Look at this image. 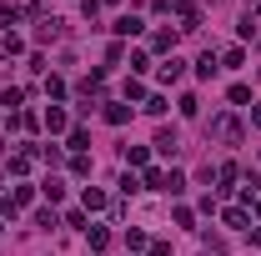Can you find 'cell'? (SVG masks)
Returning a JSON list of instances; mask_svg holds the SVG:
<instances>
[{
    "label": "cell",
    "mask_w": 261,
    "mask_h": 256,
    "mask_svg": "<svg viewBox=\"0 0 261 256\" xmlns=\"http://www.w3.org/2000/svg\"><path fill=\"white\" fill-rule=\"evenodd\" d=\"M126 246H130V251H146L151 241H146V231H136V226H130V231H126Z\"/></svg>",
    "instance_id": "cell-16"
},
{
    "label": "cell",
    "mask_w": 261,
    "mask_h": 256,
    "mask_svg": "<svg viewBox=\"0 0 261 256\" xmlns=\"http://www.w3.org/2000/svg\"><path fill=\"white\" fill-rule=\"evenodd\" d=\"M15 20H20V10H15V5H0V25H5V31H10V25H15Z\"/></svg>",
    "instance_id": "cell-22"
},
{
    "label": "cell",
    "mask_w": 261,
    "mask_h": 256,
    "mask_svg": "<svg viewBox=\"0 0 261 256\" xmlns=\"http://www.w3.org/2000/svg\"><path fill=\"white\" fill-rule=\"evenodd\" d=\"M186 191V176H181V171H171V176H166V196H181Z\"/></svg>",
    "instance_id": "cell-15"
},
{
    "label": "cell",
    "mask_w": 261,
    "mask_h": 256,
    "mask_svg": "<svg viewBox=\"0 0 261 256\" xmlns=\"http://www.w3.org/2000/svg\"><path fill=\"white\" fill-rule=\"evenodd\" d=\"M146 256H171V246H166V241H151V246H146Z\"/></svg>",
    "instance_id": "cell-28"
},
{
    "label": "cell",
    "mask_w": 261,
    "mask_h": 256,
    "mask_svg": "<svg viewBox=\"0 0 261 256\" xmlns=\"http://www.w3.org/2000/svg\"><path fill=\"white\" fill-rule=\"evenodd\" d=\"M236 176H241V171H236V166H231V161H226V166L216 171V181H221V191H231V181H236Z\"/></svg>",
    "instance_id": "cell-18"
},
{
    "label": "cell",
    "mask_w": 261,
    "mask_h": 256,
    "mask_svg": "<svg viewBox=\"0 0 261 256\" xmlns=\"http://www.w3.org/2000/svg\"><path fill=\"white\" fill-rule=\"evenodd\" d=\"M40 191L50 196V201H61V196H65V186H61V181H56V176H45V186H40Z\"/></svg>",
    "instance_id": "cell-19"
},
{
    "label": "cell",
    "mask_w": 261,
    "mask_h": 256,
    "mask_svg": "<svg viewBox=\"0 0 261 256\" xmlns=\"http://www.w3.org/2000/svg\"><path fill=\"white\" fill-rule=\"evenodd\" d=\"M111 31H116L121 40H126V35H141V31H146V20H141V15H121V20H116Z\"/></svg>",
    "instance_id": "cell-4"
},
{
    "label": "cell",
    "mask_w": 261,
    "mask_h": 256,
    "mask_svg": "<svg viewBox=\"0 0 261 256\" xmlns=\"http://www.w3.org/2000/svg\"><path fill=\"white\" fill-rule=\"evenodd\" d=\"M0 231H5V226H0Z\"/></svg>",
    "instance_id": "cell-31"
},
{
    "label": "cell",
    "mask_w": 261,
    "mask_h": 256,
    "mask_svg": "<svg viewBox=\"0 0 261 256\" xmlns=\"http://www.w3.org/2000/svg\"><path fill=\"white\" fill-rule=\"evenodd\" d=\"M176 45V31H156L151 35V50H171Z\"/></svg>",
    "instance_id": "cell-12"
},
{
    "label": "cell",
    "mask_w": 261,
    "mask_h": 256,
    "mask_svg": "<svg viewBox=\"0 0 261 256\" xmlns=\"http://www.w3.org/2000/svg\"><path fill=\"white\" fill-rule=\"evenodd\" d=\"M126 166H146V146H126Z\"/></svg>",
    "instance_id": "cell-21"
},
{
    "label": "cell",
    "mask_w": 261,
    "mask_h": 256,
    "mask_svg": "<svg viewBox=\"0 0 261 256\" xmlns=\"http://www.w3.org/2000/svg\"><path fill=\"white\" fill-rule=\"evenodd\" d=\"M35 226H40V231H50V226H61V221H56V211H35Z\"/></svg>",
    "instance_id": "cell-25"
},
{
    "label": "cell",
    "mask_w": 261,
    "mask_h": 256,
    "mask_svg": "<svg viewBox=\"0 0 261 256\" xmlns=\"http://www.w3.org/2000/svg\"><path fill=\"white\" fill-rule=\"evenodd\" d=\"M40 121H45V131H50V136H61V131H70V121H65V111H61V106H50V111H45Z\"/></svg>",
    "instance_id": "cell-5"
},
{
    "label": "cell",
    "mask_w": 261,
    "mask_h": 256,
    "mask_svg": "<svg viewBox=\"0 0 261 256\" xmlns=\"http://www.w3.org/2000/svg\"><path fill=\"white\" fill-rule=\"evenodd\" d=\"M111 246V231L106 226H91V251H106Z\"/></svg>",
    "instance_id": "cell-11"
},
{
    "label": "cell",
    "mask_w": 261,
    "mask_h": 256,
    "mask_svg": "<svg viewBox=\"0 0 261 256\" xmlns=\"http://www.w3.org/2000/svg\"><path fill=\"white\" fill-rule=\"evenodd\" d=\"M70 171L75 176H91V156H70Z\"/></svg>",
    "instance_id": "cell-23"
},
{
    "label": "cell",
    "mask_w": 261,
    "mask_h": 256,
    "mask_svg": "<svg viewBox=\"0 0 261 256\" xmlns=\"http://www.w3.org/2000/svg\"><path fill=\"white\" fill-rule=\"evenodd\" d=\"M221 221H226L231 231H241V226H246V211H221Z\"/></svg>",
    "instance_id": "cell-20"
},
{
    "label": "cell",
    "mask_w": 261,
    "mask_h": 256,
    "mask_svg": "<svg viewBox=\"0 0 261 256\" xmlns=\"http://www.w3.org/2000/svg\"><path fill=\"white\" fill-rule=\"evenodd\" d=\"M256 216H261V196H256Z\"/></svg>",
    "instance_id": "cell-30"
},
{
    "label": "cell",
    "mask_w": 261,
    "mask_h": 256,
    "mask_svg": "<svg viewBox=\"0 0 261 256\" xmlns=\"http://www.w3.org/2000/svg\"><path fill=\"white\" fill-rule=\"evenodd\" d=\"M86 146H91V136L75 126V131H70V151H75V156H86Z\"/></svg>",
    "instance_id": "cell-13"
},
{
    "label": "cell",
    "mask_w": 261,
    "mask_h": 256,
    "mask_svg": "<svg viewBox=\"0 0 261 256\" xmlns=\"http://www.w3.org/2000/svg\"><path fill=\"white\" fill-rule=\"evenodd\" d=\"M106 121H111V126H126V121H130V106H121V100H106Z\"/></svg>",
    "instance_id": "cell-7"
},
{
    "label": "cell",
    "mask_w": 261,
    "mask_h": 256,
    "mask_svg": "<svg viewBox=\"0 0 261 256\" xmlns=\"http://www.w3.org/2000/svg\"><path fill=\"white\" fill-rule=\"evenodd\" d=\"M181 75H186V61H181V56H171V61H166L161 70H156V81H161V86H171V81H181Z\"/></svg>",
    "instance_id": "cell-2"
},
{
    "label": "cell",
    "mask_w": 261,
    "mask_h": 256,
    "mask_svg": "<svg viewBox=\"0 0 261 256\" xmlns=\"http://www.w3.org/2000/svg\"><path fill=\"white\" fill-rule=\"evenodd\" d=\"M81 206H86V211H106V191H96V186H86V196H81Z\"/></svg>",
    "instance_id": "cell-8"
},
{
    "label": "cell",
    "mask_w": 261,
    "mask_h": 256,
    "mask_svg": "<svg viewBox=\"0 0 261 256\" xmlns=\"http://www.w3.org/2000/svg\"><path fill=\"white\" fill-rule=\"evenodd\" d=\"M0 50H5V56H15V50H25V40H20L15 31H5V40H0Z\"/></svg>",
    "instance_id": "cell-14"
},
{
    "label": "cell",
    "mask_w": 261,
    "mask_h": 256,
    "mask_svg": "<svg viewBox=\"0 0 261 256\" xmlns=\"http://www.w3.org/2000/svg\"><path fill=\"white\" fill-rule=\"evenodd\" d=\"M121 191H126V196H136V191H141V181H136V171H126V176H121Z\"/></svg>",
    "instance_id": "cell-26"
},
{
    "label": "cell",
    "mask_w": 261,
    "mask_h": 256,
    "mask_svg": "<svg viewBox=\"0 0 261 256\" xmlns=\"http://www.w3.org/2000/svg\"><path fill=\"white\" fill-rule=\"evenodd\" d=\"M251 126H261V106H256V111H251Z\"/></svg>",
    "instance_id": "cell-29"
},
{
    "label": "cell",
    "mask_w": 261,
    "mask_h": 256,
    "mask_svg": "<svg viewBox=\"0 0 261 256\" xmlns=\"http://www.w3.org/2000/svg\"><path fill=\"white\" fill-rule=\"evenodd\" d=\"M156 151H161V156H176V151H181V136H176V131H156Z\"/></svg>",
    "instance_id": "cell-6"
},
{
    "label": "cell",
    "mask_w": 261,
    "mask_h": 256,
    "mask_svg": "<svg viewBox=\"0 0 261 256\" xmlns=\"http://www.w3.org/2000/svg\"><path fill=\"white\" fill-rule=\"evenodd\" d=\"M25 171H31V151H15L10 156V176H25Z\"/></svg>",
    "instance_id": "cell-10"
},
{
    "label": "cell",
    "mask_w": 261,
    "mask_h": 256,
    "mask_svg": "<svg viewBox=\"0 0 261 256\" xmlns=\"http://www.w3.org/2000/svg\"><path fill=\"white\" fill-rule=\"evenodd\" d=\"M20 100H25V91H5V96H0V106H10V111H20Z\"/></svg>",
    "instance_id": "cell-24"
},
{
    "label": "cell",
    "mask_w": 261,
    "mask_h": 256,
    "mask_svg": "<svg viewBox=\"0 0 261 256\" xmlns=\"http://www.w3.org/2000/svg\"><path fill=\"white\" fill-rule=\"evenodd\" d=\"M171 15L181 20V31H196V25H201V10H196L191 0H171Z\"/></svg>",
    "instance_id": "cell-1"
},
{
    "label": "cell",
    "mask_w": 261,
    "mask_h": 256,
    "mask_svg": "<svg viewBox=\"0 0 261 256\" xmlns=\"http://www.w3.org/2000/svg\"><path fill=\"white\" fill-rule=\"evenodd\" d=\"M166 176H171V171H161V166H151V171H146V186L166 196Z\"/></svg>",
    "instance_id": "cell-9"
},
{
    "label": "cell",
    "mask_w": 261,
    "mask_h": 256,
    "mask_svg": "<svg viewBox=\"0 0 261 256\" xmlns=\"http://www.w3.org/2000/svg\"><path fill=\"white\" fill-rule=\"evenodd\" d=\"M196 75H206V81H211V75H216V56H211V50H206V56H201V61H196Z\"/></svg>",
    "instance_id": "cell-17"
},
{
    "label": "cell",
    "mask_w": 261,
    "mask_h": 256,
    "mask_svg": "<svg viewBox=\"0 0 261 256\" xmlns=\"http://www.w3.org/2000/svg\"><path fill=\"white\" fill-rule=\"evenodd\" d=\"M81 10H86V20H96V15H100V0H81Z\"/></svg>",
    "instance_id": "cell-27"
},
{
    "label": "cell",
    "mask_w": 261,
    "mask_h": 256,
    "mask_svg": "<svg viewBox=\"0 0 261 256\" xmlns=\"http://www.w3.org/2000/svg\"><path fill=\"white\" fill-rule=\"evenodd\" d=\"M211 131H216L221 141H241V126H236V116H216V121H211Z\"/></svg>",
    "instance_id": "cell-3"
}]
</instances>
